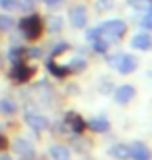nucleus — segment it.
<instances>
[{
	"label": "nucleus",
	"mask_w": 152,
	"mask_h": 160,
	"mask_svg": "<svg viewBox=\"0 0 152 160\" xmlns=\"http://www.w3.org/2000/svg\"><path fill=\"white\" fill-rule=\"evenodd\" d=\"M100 29H102V38L104 40L115 44V42L123 40L125 31H127V23L123 19H108V21H104V23L100 25Z\"/></svg>",
	"instance_id": "obj_1"
},
{
	"label": "nucleus",
	"mask_w": 152,
	"mask_h": 160,
	"mask_svg": "<svg viewBox=\"0 0 152 160\" xmlns=\"http://www.w3.org/2000/svg\"><path fill=\"white\" fill-rule=\"evenodd\" d=\"M106 62L113 67V69H117L121 75H129V73H134L138 69V58H135L134 54H115V56H106Z\"/></svg>",
	"instance_id": "obj_2"
},
{
	"label": "nucleus",
	"mask_w": 152,
	"mask_h": 160,
	"mask_svg": "<svg viewBox=\"0 0 152 160\" xmlns=\"http://www.w3.org/2000/svg\"><path fill=\"white\" fill-rule=\"evenodd\" d=\"M42 17L40 15H25L21 21H19V29L27 40H38L42 36Z\"/></svg>",
	"instance_id": "obj_3"
},
{
	"label": "nucleus",
	"mask_w": 152,
	"mask_h": 160,
	"mask_svg": "<svg viewBox=\"0 0 152 160\" xmlns=\"http://www.w3.org/2000/svg\"><path fill=\"white\" fill-rule=\"evenodd\" d=\"M69 21L75 29H83L88 25V6L86 4H73L69 8Z\"/></svg>",
	"instance_id": "obj_4"
},
{
	"label": "nucleus",
	"mask_w": 152,
	"mask_h": 160,
	"mask_svg": "<svg viewBox=\"0 0 152 160\" xmlns=\"http://www.w3.org/2000/svg\"><path fill=\"white\" fill-rule=\"evenodd\" d=\"M131 48L142 50V52L152 50V36H150V31H140V33H135V36L131 38Z\"/></svg>",
	"instance_id": "obj_5"
},
{
	"label": "nucleus",
	"mask_w": 152,
	"mask_h": 160,
	"mask_svg": "<svg viewBox=\"0 0 152 160\" xmlns=\"http://www.w3.org/2000/svg\"><path fill=\"white\" fill-rule=\"evenodd\" d=\"M134 98H135V88L129 85V83L119 85V88L115 89V102H117V104H127V102H131Z\"/></svg>",
	"instance_id": "obj_6"
},
{
	"label": "nucleus",
	"mask_w": 152,
	"mask_h": 160,
	"mask_svg": "<svg viewBox=\"0 0 152 160\" xmlns=\"http://www.w3.org/2000/svg\"><path fill=\"white\" fill-rule=\"evenodd\" d=\"M25 123L29 125L34 131H42L48 127V119L42 117V114H35V112H27L25 114Z\"/></svg>",
	"instance_id": "obj_7"
},
{
	"label": "nucleus",
	"mask_w": 152,
	"mask_h": 160,
	"mask_svg": "<svg viewBox=\"0 0 152 160\" xmlns=\"http://www.w3.org/2000/svg\"><path fill=\"white\" fill-rule=\"evenodd\" d=\"M129 152H131V158L134 160H150V150L140 142H135L134 146L129 148Z\"/></svg>",
	"instance_id": "obj_8"
},
{
	"label": "nucleus",
	"mask_w": 152,
	"mask_h": 160,
	"mask_svg": "<svg viewBox=\"0 0 152 160\" xmlns=\"http://www.w3.org/2000/svg\"><path fill=\"white\" fill-rule=\"evenodd\" d=\"M31 73H34V69H29V67L21 65V62H15V69H13V77L17 79V81H27V79L31 77Z\"/></svg>",
	"instance_id": "obj_9"
},
{
	"label": "nucleus",
	"mask_w": 152,
	"mask_h": 160,
	"mask_svg": "<svg viewBox=\"0 0 152 160\" xmlns=\"http://www.w3.org/2000/svg\"><path fill=\"white\" fill-rule=\"evenodd\" d=\"M108 154H111L113 158H117V160H127V158H131L129 148H127V146H121V143L111 146V148H108Z\"/></svg>",
	"instance_id": "obj_10"
},
{
	"label": "nucleus",
	"mask_w": 152,
	"mask_h": 160,
	"mask_svg": "<svg viewBox=\"0 0 152 160\" xmlns=\"http://www.w3.org/2000/svg\"><path fill=\"white\" fill-rule=\"evenodd\" d=\"M88 125L92 127L94 131H98V133H106V131H108V127H111V123H108L104 117H96V119H92Z\"/></svg>",
	"instance_id": "obj_11"
},
{
	"label": "nucleus",
	"mask_w": 152,
	"mask_h": 160,
	"mask_svg": "<svg viewBox=\"0 0 152 160\" xmlns=\"http://www.w3.org/2000/svg\"><path fill=\"white\" fill-rule=\"evenodd\" d=\"M50 156H52L54 160H71L69 150L65 148V146H52V148H50Z\"/></svg>",
	"instance_id": "obj_12"
},
{
	"label": "nucleus",
	"mask_w": 152,
	"mask_h": 160,
	"mask_svg": "<svg viewBox=\"0 0 152 160\" xmlns=\"http://www.w3.org/2000/svg\"><path fill=\"white\" fill-rule=\"evenodd\" d=\"M127 6L129 8H134V11H148V8H152V2L150 0H127Z\"/></svg>",
	"instance_id": "obj_13"
},
{
	"label": "nucleus",
	"mask_w": 152,
	"mask_h": 160,
	"mask_svg": "<svg viewBox=\"0 0 152 160\" xmlns=\"http://www.w3.org/2000/svg\"><path fill=\"white\" fill-rule=\"evenodd\" d=\"M140 27L144 31H152V8H148L140 15Z\"/></svg>",
	"instance_id": "obj_14"
},
{
	"label": "nucleus",
	"mask_w": 152,
	"mask_h": 160,
	"mask_svg": "<svg viewBox=\"0 0 152 160\" xmlns=\"http://www.w3.org/2000/svg\"><path fill=\"white\" fill-rule=\"evenodd\" d=\"M92 48H94V52H96V54H106V52H108V48H111V42L104 40V38H100V40L92 42Z\"/></svg>",
	"instance_id": "obj_15"
},
{
	"label": "nucleus",
	"mask_w": 152,
	"mask_h": 160,
	"mask_svg": "<svg viewBox=\"0 0 152 160\" xmlns=\"http://www.w3.org/2000/svg\"><path fill=\"white\" fill-rule=\"evenodd\" d=\"M0 110H2V114H13L17 110V104L11 98H4V100H0Z\"/></svg>",
	"instance_id": "obj_16"
},
{
	"label": "nucleus",
	"mask_w": 152,
	"mask_h": 160,
	"mask_svg": "<svg viewBox=\"0 0 152 160\" xmlns=\"http://www.w3.org/2000/svg\"><path fill=\"white\" fill-rule=\"evenodd\" d=\"M15 148H17V152H19V154L34 156V150H31L29 142H25V139H17V143H15Z\"/></svg>",
	"instance_id": "obj_17"
},
{
	"label": "nucleus",
	"mask_w": 152,
	"mask_h": 160,
	"mask_svg": "<svg viewBox=\"0 0 152 160\" xmlns=\"http://www.w3.org/2000/svg\"><path fill=\"white\" fill-rule=\"evenodd\" d=\"M63 29V19L60 17H50V21H48V31L50 33H56V31Z\"/></svg>",
	"instance_id": "obj_18"
},
{
	"label": "nucleus",
	"mask_w": 152,
	"mask_h": 160,
	"mask_svg": "<svg viewBox=\"0 0 152 160\" xmlns=\"http://www.w3.org/2000/svg\"><path fill=\"white\" fill-rule=\"evenodd\" d=\"M13 25H15V21H13L11 15H0V31L13 29Z\"/></svg>",
	"instance_id": "obj_19"
},
{
	"label": "nucleus",
	"mask_w": 152,
	"mask_h": 160,
	"mask_svg": "<svg viewBox=\"0 0 152 160\" xmlns=\"http://www.w3.org/2000/svg\"><path fill=\"white\" fill-rule=\"evenodd\" d=\"M69 123H71V127H73L75 133H81L83 131V121L79 119L77 114H69Z\"/></svg>",
	"instance_id": "obj_20"
},
{
	"label": "nucleus",
	"mask_w": 152,
	"mask_h": 160,
	"mask_svg": "<svg viewBox=\"0 0 152 160\" xmlns=\"http://www.w3.org/2000/svg\"><path fill=\"white\" fill-rule=\"evenodd\" d=\"M100 38H102V29H100V25L86 31V40H88V42H96V40H100Z\"/></svg>",
	"instance_id": "obj_21"
},
{
	"label": "nucleus",
	"mask_w": 152,
	"mask_h": 160,
	"mask_svg": "<svg viewBox=\"0 0 152 160\" xmlns=\"http://www.w3.org/2000/svg\"><path fill=\"white\" fill-rule=\"evenodd\" d=\"M48 69H50V73H54L56 77H65V75L69 73V69H67V67H56V65L52 62V60L48 62Z\"/></svg>",
	"instance_id": "obj_22"
},
{
	"label": "nucleus",
	"mask_w": 152,
	"mask_h": 160,
	"mask_svg": "<svg viewBox=\"0 0 152 160\" xmlns=\"http://www.w3.org/2000/svg\"><path fill=\"white\" fill-rule=\"evenodd\" d=\"M113 8V0H96V11L98 12H106Z\"/></svg>",
	"instance_id": "obj_23"
},
{
	"label": "nucleus",
	"mask_w": 152,
	"mask_h": 160,
	"mask_svg": "<svg viewBox=\"0 0 152 160\" xmlns=\"http://www.w3.org/2000/svg\"><path fill=\"white\" fill-rule=\"evenodd\" d=\"M0 8L11 12V11H17L19 4H17V0H0Z\"/></svg>",
	"instance_id": "obj_24"
},
{
	"label": "nucleus",
	"mask_w": 152,
	"mask_h": 160,
	"mask_svg": "<svg viewBox=\"0 0 152 160\" xmlns=\"http://www.w3.org/2000/svg\"><path fill=\"white\" fill-rule=\"evenodd\" d=\"M69 71H83L86 69V60L83 58H75L73 62H71V67H67Z\"/></svg>",
	"instance_id": "obj_25"
},
{
	"label": "nucleus",
	"mask_w": 152,
	"mask_h": 160,
	"mask_svg": "<svg viewBox=\"0 0 152 160\" xmlns=\"http://www.w3.org/2000/svg\"><path fill=\"white\" fill-rule=\"evenodd\" d=\"M65 50H69V44H67V42H60V44H56V46L52 48V56H56V54H63Z\"/></svg>",
	"instance_id": "obj_26"
},
{
	"label": "nucleus",
	"mask_w": 152,
	"mask_h": 160,
	"mask_svg": "<svg viewBox=\"0 0 152 160\" xmlns=\"http://www.w3.org/2000/svg\"><path fill=\"white\" fill-rule=\"evenodd\" d=\"M19 8H23V11H31L34 8V0H17Z\"/></svg>",
	"instance_id": "obj_27"
},
{
	"label": "nucleus",
	"mask_w": 152,
	"mask_h": 160,
	"mask_svg": "<svg viewBox=\"0 0 152 160\" xmlns=\"http://www.w3.org/2000/svg\"><path fill=\"white\" fill-rule=\"evenodd\" d=\"M40 2H44L46 6H52V8H54V6H60V4H63V0H40Z\"/></svg>",
	"instance_id": "obj_28"
},
{
	"label": "nucleus",
	"mask_w": 152,
	"mask_h": 160,
	"mask_svg": "<svg viewBox=\"0 0 152 160\" xmlns=\"http://www.w3.org/2000/svg\"><path fill=\"white\" fill-rule=\"evenodd\" d=\"M29 56H40V50H29Z\"/></svg>",
	"instance_id": "obj_29"
},
{
	"label": "nucleus",
	"mask_w": 152,
	"mask_h": 160,
	"mask_svg": "<svg viewBox=\"0 0 152 160\" xmlns=\"http://www.w3.org/2000/svg\"><path fill=\"white\" fill-rule=\"evenodd\" d=\"M2 160H11V158H6V156H4V158H2Z\"/></svg>",
	"instance_id": "obj_30"
},
{
	"label": "nucleus",
	"mask_w": 152,
	"mask_h": 160,
	"mask_svg": "<svg viewBox=\"0 0 152 160\" xmlns=\"http://www.w3.org/2000/svg\"><path fill=\"white\" fill-rule=\"evenodd\" d=\"M150 2H152V0H150Z\"/></svg>",
	"instance_id": "obj_31"
}]
</instances>
